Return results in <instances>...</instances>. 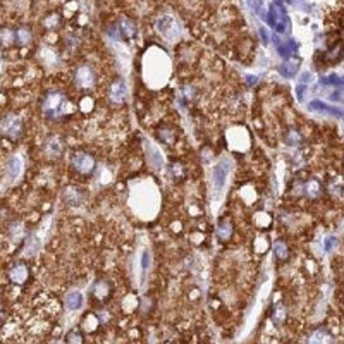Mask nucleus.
<instances>
[{
  "label": "nucleus",
  "instance_id": "obj_1",
  "mask_svg": "<svg viewBox=\"0 0 344 344\" xmlns=\"http://www.w3.org/2000/svg\"><path fill=\"white\" fill-rule=\"evenodd\" d=\"M67 110H69V102L64 93H60V91H50V93L45 95V100H43V112H45V116L52 117V119H57V117H62L64 114H67Z\"/></svg>",
  "mask_w": 344,
  "mask_h": 344
},
{
  "label": "nucleus",
  "instance_id": "obj_2",
  "mask_svg": "<svg viewBox=\"0 0 344 344\" xmlns=\"http://www.w3.org/2000/svg\"><path fill=\"white\" fill-rule=\"evenodd\" d=\"M231 171V162L229 160H220L219 164L213 165L212 171V189H213V197L217 200L222 198L225 191V184H227V177Z\"/></svg>",
  "mask_w": 344,
  "mask_h": 344
},
{
  "label": "nucleus",
  "instance_id": "obj_3",
  "mask_svg": "<svg viewBox=\"0 0 344 344\" xmlns=\"http://www.w3.org/2000/svg\"><path fill=\"white\" fill-rule=\"evenodd\" d=\"M157 31H159L165 40L169 42H174L179 38V24H177V21L174 19L172 16H160L159 19H157Z\"/></svg>",
  "mask_w": 344,
  "mask_h": 344
},
{
  "label": "nucleus",
  "instance_id": "obj_4",
  "mask_svg": "<svg viewBox=\"0 0 344 344\" xmlns=\"http://www.w3.org/2000/svg\"><path fill=\"white\" fill-rule=\"evenodd\" d=\"M0 133L9 139H17L23 133V119L19 116L9 114L0 121Z\"/></svg>",
  "mask_w": 344,
  "mask_h": 344
},
{
  "label": "nucleus",
  "instance_id": "obj_5",
  "mask_svg": "<svg viewBox=\"0 0 344 344\" xmlns=\"http://www.w3.org/2000/svg\"><path fill=\"white\" fill-rule=\"evenodd\" d=\"M267 23L276 29L277 33H284L287 28V14L281 4H272L267 14Z\"/></svg>",
  "mask_w": 344,
  "mask_h": 344
},
{
  "label": "nucleus",
  "instance_id": "obj_6",
  "mask_svg": "<svg viewBox=\"0 0 344 344\" xmlns=\"http://www.w3.org/2000/svg\"><path fill=\"white\" fill-rule=\"evenodd\" d=\"M72 164L81 174H90L95 167V160L88 154H76L72 157Z\"/></svg>",
  "mask_w": 344,
  "mask_h": 344
},
{
  "label": "nucleus",
  "instance_id": "obj_7",
  "mask_svg": "<svg viewBox=\"0 0 344 344\" xmlns=\"http://www.w3.org/2000/svg\"><path fill=\"white\" fill-rule=\"evenodd\" d=\"M76 83L81 86V88H90V86H93L95 83V72L93 69L90 67H80L76 72Z\"/></svg>",
  "mask_w": 344,
  "mask_h": 344
},
{
  "label": "nucleus",
  "instance_id": "obj_8",
  "mask_svg": "<svg viewBox=\"0 0 344 344\" xmlns=\"http://www.w3.org/2000/svg\"><path fill=\"white\" fill-rule=\"evenodd\" d=\"M310 110L313 112H319V114H327V116H332V117H341L342 112L339 110V108L336 107H330L327 105V103L324 102H319V100H313V102H310Z\"/></svg>",
  "mask_w": 344,
  "mask_h": 344
},
{
  "label": "nucleus",
  "instance_id": "obj_9",
  "mask_svg": "<svg viewBox=\"0 0 344 344\" xmlns=\"http://www.w3.org/2000/svg\"><path fill=\"white\" fill-rule=\"evenodd\" d=\"M9 279H11L14 284H23V282L28 279V269L24 267L23 263H17L9 271Z\"/></svg>",
  "mask_w": 344,
  "mask_h": 344
},
{
  "label": "nucleus",
  "instance_id": "obj_10",
  "mask_svg": "<svg viewBox=\"0 0 344 344\" xmlns=\"http://www.w3.org/2000/svg\"><path fill=\"white\" fill-rule=\"evenodd\" d=\"M126 93H128V90H126V85L123 80H117L114 81V85L110 86V100L114 103H121L126 97Z\"/></svg>",
  "mask_w": 344,
  "mask_h": 344
},
{
  "label": "nucleus",
  "instance_id": "obj_11",
  "mask_svg": "<svg viewBox=\"0 0 344 344\" xmlns=\"http://www.w3.org/2000/svg\"><path fill=\"white\" fill-rule=\"evenodd\" d=\"M66 307L69 310H80L83 307V294L80 291H71V293L66 296Z\"/></svg>",
  "mask_w": 344,
  "mask_h": 344
},
{
  "label": "nucleus",
  "instance_id": "obj_12",
  "mask_svg": "<svg viewBox=\"0 0 344 344\" xmlns=\"http://www.w3.org/2000/svg\"><path fill=\"white\" fill-rule=\"evenodd\" d=\"M62 150H64V145L57 136L50 138L49 141H47V154L54 157V159H57V157L62 154Z\"/></svg>",
  "mask_w": 344,
  "mask_h": 344
},
{
  "label": "nucleus",
  "instance_id": "obj_13",
  "mask_svg": "<svg viewBox=\"0 0 344 344\" xmlns=\"http://www.w3.org/2000/svg\"><path fill=\"white\" fill-rule=\"evenodd\" d=\"M332 337L329 336V332H325L324 329H319L312 334L308 339V344H332Z\"/></svg>",
  "mask_w": 344,
  "mask_h": 344
},
{
  "label": "nucleus",
  "instance_id": "obj_14",
  "mask_svg": "<svg viewBox=\"0 0 344 344\" xmlns=\"http://www.w3.org/2000/svg\"><path fill=\"white\" fill-rule=\"evenodd\" d=\"M145 148L148 150V154H150V162L154 164V167H162L164 165V159H162V154H160L159 150H157L155 146H151L150 141H145Z\"/></svg>",
  "mask_w": 344,
  "mask_h": 344
},
{
  "label": "nucleus",
  "instance_id": "obj_15",
  "mask_svg": "<svg viewBox=\"0 0 344 344\" xmlns=\"http://www.w3.org/2000/svg\"><path fill=\"white\" fill-rule=\"evenodd\" d=\"M21 169H23V160H21L19 157H12L7 164V172L11 174V179H16V177L19 176Z\"/></svg>",
  "mask_w": 344,
  "mask_h": 344
},
{
  "label": "nucleus",
  "instance_id": "obj_16",
  "mask_svg": "<svg viewBox=\"0 0 344 344\" xmlns=\"http://www.w3.org/2000/svg\"><path fill=\"white\" fill-rule=\"evenodd\" d=\"M274 40H276V43H277V49H279V54L281 55H284V57H289L291 54H293L294 52V49H296V45H294V42H286V43H281L277 40V36L274 38Z\"/></svg>",
  "mask_w": 344,
  "mask_h": 344
},
{
  "label": "nucleus",
  "instance_id": "obj_17",
  "mask_svg": "<svg viewBox=\"0 0 344 344\" xmlns=\"http://www.w3.org/2000/svg\"><path fill=\"white\" fill-rule=\"evenodd\" d=\"M14 38H16V33L12 31V29H9V28H2V29H0V45H2V47L12 45Z\"/></svg>",
  "mask_w": 344,
  "mask_h": 344
},
{
  "label": "nucleus",
  "instance_id": "obj_18",
  "mask_svg": "<svg viewBox=\"0 0 344 344\" xmlns=\"http://www.w3.org/2000/svg\"><path fill=\"white\" fill-rule=\"evenodd\" d=\"M16 38H17V43H19V45H28V43L31 42V31H29L28 28H21V29H17Z\"/></svg>",
  "mask_w": 344,
  "mask_h": 344
},
{
  "label": "nucleus",
  "instance_id": "obj_19",
  "mask_svg": "<svg viewBox=\"0 0 344 344\" xmlns=\"http://www.w3.org/2000/svg\"><path fill=\"white\" fill-rule=\"evenodd\" d=\"M231 233H233V227H231V222L227 220H224V222H220V225L217 227V234H219V238L220 239H227L231 238Z\"/></svg>",
  "mask_w": 344,
  "mask_h": 344
},
{
  "label": "nucleus",
  "instance_id": "obj_20",
  "mask_svg": "<svg viewBox=\"0 0 344 344\" xmlns=\"http://www.w3.org/2000/svg\"><path fill=\"white\" fill-rule=\"evenodd\" d=\"M119 31H123L126 36H133L134 31H136V26H134L129 19H123L119 23Z\"/></svg>",
  "mask_w": 344,
  "mask_h": 344
},
{
  "label": "nucleus",
  "instance_id": "obj_21",
  "mask_svg": "<svg viewBox=\"0 0 344 344\" xmlns=\"http://www.w3.org/2000/svg\"><path fill=\"white\" fill-rule=\"evenodd\" d=\"M296 69H298V62H284L281 66V72L286 78H293L296 74Z\"/></svg>",
  "mask_w": 344,
  "mask_h": 344
},
{
  "label": "nucleus",
  "instance_id": "obj_22",
  "mask_svg": "<svg viewBox=\"0 0 344 344\" xmlns=\"http://www.w3.org/2000/svg\"><path fill=\"white\" fill-rule=\"evenodd\" d=\"M148 267H150V255H148V251H145L141 256V281H145Z\"/></svg>",
  "mask_w": 344,
  "mask_h": 344
},
{
  "label": "nucleus",
  "instance_id": "obj_23",
  "mask_svg": "<svg viewBox=\"0 0 344 344\" xmlns=\"http://www.w3.org/2000/svg\"><path fill=\"white\" fill-rule=\"evenodd\" d=\"M274 251H276L277 258H286L287 256V246L282 241H277L276 245H274Z\"/></svg>",
  "mask_w": 344,
  "mask_h": 344
},
{
  "label": "nucleus",
  "instance_id": "obj_24",
  "mask_svg": "<svg viewBox=\"0 0 344 344\" xmlns=\"http://www.w3.org/2000/svg\"><path fill=\"white\" fill-rule=\"evenodd\" d=\"M307 193L310 195V197H319V195H320V186H319V182L312 181L310 184L307 186Z\"/></svg>",
  "mask_w": 344,
  "mask_h": 344
},
{
  "label": "nucleus",
  "instance_id": "obj_25",
  "mask_svg": "<svg viewBox=\"0 0 344 344\" xmlns=\"http://www.w3.org/2000/svg\"><path fill=\"white\" fill-rule=\"evenodd\" d=\"M336 245H337V239L334 236H329V238L324 239V250L325 251H332V248Z\"/></svg>",
  "mask_w": 344,
  "mask_h": 344
},
{
  "label": "nucleus",
  "instance_id": "obj_26",
  "mask_svg": "<svg viewBox=\"0 0 344 344\" xmlns=\"http://www.w3.org/2000/svg\"><path fill=\"white\" fill-rule=\"evenodd\" d=\"M67 344H81V336L78 332H71L67 336Z\"/></svg>",
  "mask_w": 344,
  "mask_h": 344
},
{
  "label": "nucleus",
  "instance_id": "obj_27",
  "mask_svg": "<svg viewBox=\"0 0 344 344\" xmlns=\"http://www.w3.org/2000/svg\"><path fill=\"white\" fill-rule=\"evenodd\" d=\"M301 83H307V81H312V72H303L301 74Z\"/></svg>",
  "mask_w": 344,
  "mask_h": 344
},
{
  "label": "nucleus",
  "instance_id": "obj_28",
  "mask_svg": "<svg viewBox=\"0 0 344 344\" xmlns=\"http://www.w3.org/2000/svg\"><path fill=\"white\" fill-rule=\"evenodd\" d=\"M296 91H298V98H299V102H301L303 97H304V86H298V90Z\"/></svg>",
  "mask_w": 344,
  "mask_h": 344
},
{
  "label": "nucleus",
  "instance_id": "obj_29",
  "mask_svg": "<svg viewBox=\"0 0 344 344\" xmlns=\"http://www.w3.org/2000/svg\"><path fill=\"white\" fill-rule=\"evenodd\" d=\"M246 81L250 83V85H253V83H256V81H258V78H256V76L253 78V76H251V74H250V76L246 78Z\"/></svg>",
  "mask_w": 344,
  "mask_h": 344
}]
</instances>
